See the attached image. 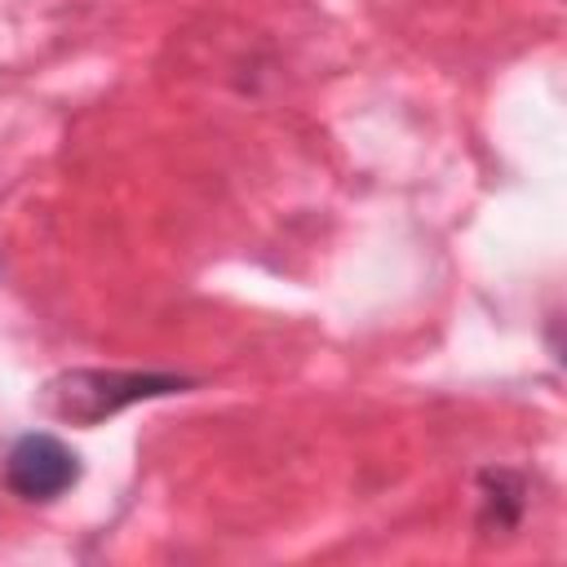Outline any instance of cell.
I'll return each instance as SVG.
<instances>
[{"instance_id": "1", "label": "cell", "mask_w": 567, "mask_h": 567, "mask_svg": "<svg viewBox=\"0 0 567 567\" xmlns=\"http://www.w3.org/2000/svg\"><path fill=\"white\" fill-rule=\"evenodd\" d=\"M195 377L186 372H155V368H62L35 390V408L58 425L93 430L133 403L186 394Z\"/></svg>"}, {"instance_id": "2", "label": "cell", "mask_w": 567, "mask_h": 567, "mask_svg": "<svg viewBox=\"0 0 567 567\" xmlns=\"http://www.w3.org/2000/svg\"><path fill=\"white\" fill-rule=\"evenodd\" d=\"M84 478V461L80 452L49 434V430H27L9 443L4 452V487L18 496V501H31V505H49L58 496H66L75 483Z\"/></svg>"}, {"instance_id": "3", "label": "cell", "mask_w": 567, "mask_h": 567, "mask_svg": "<svg viewBox=\"0 0 567 567\" xmlns=\"http://www.w3.org/2000/svg\"><path fill=\"white\" fill-rule=\"evenodd\" d=\"M527 509V478L518 470L492 465L478 474V527L483 532H514Z\"/></svg>"}]
</instances>
